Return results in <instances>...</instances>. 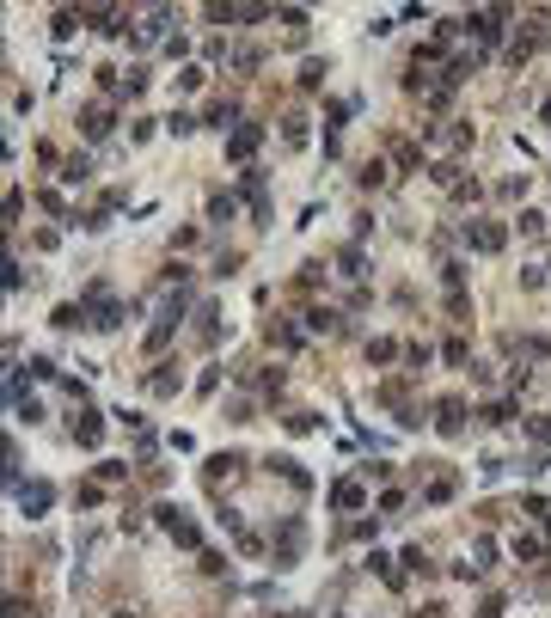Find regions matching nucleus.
Instances as JSON below:
<instances>
[{
  "label": "nucleus",
  "instance_id": "1",
  "mask_svg": "<svg viewBox=\"0 0 551 618\" xmlns=\"http://www.w3.org/2000/svg\"><path fill=\"white\" fill-rule=\"evenodd\" d=\"M13 490H19V508L25 514H49V502H56L49 483H13Z\"/></svg>",
  "mask_w": 551,
  "mask_h": 618
},
{
  "label": "nucleus",
  "instance_id": "2",
  "mask_svg": "<svg viewBox=\"0 0 551 618\" xmlns=\"http://www.w3.org/2000/svg\"><path fill=\"white\" fill-rule=\"evenodd\" d=\"M80 135H86V141H105L110 135V110H86V117H80Z\"/></svg>",
  "mask_w": 551,
  "mask_h": 618
},
{
  "label": "nucleus",
  "instance_id": "3",
  "mask_svg": "<svg viewBox=\"0 0 551 618\" xmlns=\"http://www.w3.org/2000/svg\"><path fill=\"white\" fill-rule=\"evenodd\" d=\"M251 147H258V129H239V135L227 141V153H233V159H251Z\"/></svg>",
  "mask_w": 551,
  "mask_h": 618
},
{
  "label": "nucleus",
  "instance_id": "4",
  "mask_svg": "<svg viewBox=\"0 0 551 618\" xmlns=\"http://www.w3.org/2000/svg\"><path fill=\"white\" fill-rule=\"evenodd\" d=\"M466 239L478 245V251H496V245H503V233H496V226H472V233H466Z\"/></svg>",
  "mask_w": 551,
  "mask_h": 618
},
{
  "label": "nucleus",
  "instance_id": "5",
  "mask_svg": "<svg viewBox=\"0 0 551 618\" xmlns=\"http://www.w3.org/2000/svg\"><path fill=\"white\" fill-rule=\"evenodd\" d=\"M98 435H105V417H98V410H86V417H80V441H86V447H92V441H98Z\"/></svg>",
  "mask_w": 551,
  "mask_h": 618
},
{
  "label": "nucleus",
  "instance_id": "6",
  "mask_svg": "<svg viewBox=\"0 0 551 618\" xmlns=\"http://www.w3.org/2000/svg\"><path fill=\"white\" fill-rule=\"evenodd\" d=\"M459 417H466V410H459V398H441V429H447V435L459 429Z\"/></svg>",
  "mask_w": 551,
  "mask_h": 618
},
{
  "label": "nucleus",
  "instance_id": "7",
  "mask_svg": "<svg viewBox=\"0 0 551 618\" xmlns=\"http://www.w3.org/2000/svg\"><path fill=\"white\" fill-rule=\"evenodd\" d=\"M153 392L172 398V392H178V374H172V367H159V374H153Z\"/></svg>",
  "mask_w": 551,
  "mask_h": 618
},
{
  "label": "nucleus",
  "instance_id": "8",
  "mask_svg": "<svg viewBox=\"0 0 551 618\" xmlns=\"http://www.w3.org/2000/svg\"><path fill=\"white\" fill-rule=\"evenodd\" d=\"M362 502V483H337V508H355Z\"/></svg>",
  "mask_w": 551,
  "mask_h": 618
}]
</instances>
